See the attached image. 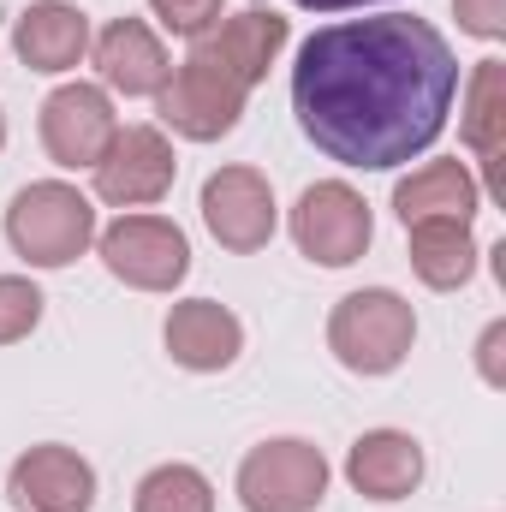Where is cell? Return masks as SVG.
Segmentation results:
<instances>
[{"mask_svg": "<svg viewBox=\"0 0 506 512\" xmlns=\"http://www.w3.org/2000/svg\"><path fill=\"white\" fill-rule=\"evenodd\" d=\"M459 60L429 18L381 12L316 30L292 66V108L304 137L346 167H399L423 155L453 108Z\"/></svg>", "mask_w": 506, "mask_h": 512, "instance_id": "1", "label": "cell"}, {"mask_svg": "<svg viewBox=\"0 0 506 512\" xmlns=\"http://www.w3.org/2000/svg\"><path fill=\"white\" fill-rule=\"evenodd\" d=\"M6 239L12 251L24 256L30 268H66L72 256L90 251L96 239V209L84 191L60 185V179H42V185H24L6 209Z\"/></svg>", "mask_w": 506, "mask_h": 512, "instance_id": "2", "label": "cell"}, {"mask_svg": "<svg viewBox=\"0 0 506 512\" xmlns=\"http://www.w3.org/2000/svg\"><path fill=\"white\" fill-rule=\"evenodd\" d=\"M411 340H417V316L387 286L340 298L334 316H328V352L352 376H387V370H399L405 352H411Z\"/></svg>", "mask_w": 506, "mask_h": 512, "instance_id": "3", "label": "cell"}, {"mask_svg": "<svg viewBox=\"0 0 506 512\" xmlns=\"http://www.w3.org/2000/svg\"><path fill=\"white\" fill-rule=\"evenodd\" d=\"M328 495V459L322 447L280 435L245 453L239 465V501L245 512H316Z\"/></svg>", "mask_w": 506, "mask_h": 512, "instance_id": "4", "label": "cell"}, {"mask_svg": "<svg viewBox=\"0 0 506 512\" xmlns=\"http://www.w3.org/2000/svg\"><path fill=\"white\" fill-rule=\"evenodd\" d=\"M292 239H298V251L310 256V262L346 268V262H358V256L370 251L376 221H370V203H364L346 179H322V185H310V191L298 197V209H292Z\"/></svg>", "mask_w": 506, "mask_h": 512, "instance_id": "5", "label": "cell"}, {"mask_svg": "<svg viewBox=\"0 0 506 512\" xmlns=\"http://www.w3.org/2000/svg\"><path fill=\"white\" fill-rule=\"evenodd\" d=\"M102 262L114 280H126L137 292H173L191 274V245L161 215H120L102 233Z\"/></svg>", "mask_w": 506, "mask_h": 512, "instance_id": "6", "label": "cell"}, {"mask_svg": "<svg viewBox=\"0 0 506 512\" xmlns=\"http://www.w3.org/2000/svg\"><path fill=\"white\" fill-rule=\"evenodd\" d=\"M245 96H251V90H239L227 72H215V66H203V60H185V66L167 72V84L155 90L161 120L179 131V137H191V143L227 137V131L245 120Z\"/></svg>", "mask_w": 506, "mask_h": 512, "instance_id": "7", "label": "cell"}, {"mask_svg": "<svg viewBox=\"0 0 506 512\" xmlns=\"http://www.w3.org/2000/svg\"><path fill=\"white\" fill-rule=\"evenodd\" d=\"M179 161H173V143L155 126H120L114 143L102 149L96 161V197L114 203V209H143V203H161L167 185H173Z\"/></svg>", "mask_w": 506, "mask_h": 512, "instance_id": "8", "label": "cell"}, {"mask_svg": "<svg viewBox=\"0 0 506 512\" xmlns=\"http://www.w3.org/2000/svg\"><path fill=\"white\" fill-rule=\"evenodd\" d=\"M203 221L227 251L251 256L274 239V191L256 167H221L203 179Z\"/></svg>", "mask_w": 506, "mask_h": 512, "instance_id": "9", "label": "cell"}, {"mask_svg": "<svg viewBox=\"0 0 506 512\" xmlns=\"http://www.w3.org/2000/svg\"><path fill=\"white\" fill-rule=\"evenodd\" d=\"M114 102L96 84H66L42 102V149L60 167H96L102 149L114 143Z\"/></svg>", "mask_w": 506, "mask_h": 512, "instance_id": "10", "label": "cell"}, {"mask_svg": "<svg viewBox=\"0 0 506 512\" xmlns=\"http://www.w3.org/2000/svg\"><path fill=\"white\" fill-rule=\"evenodd\" d=\"M6 501L18 512H90L96 471L72 447H30L6 477Z\"/></svg>", "mask_w": 506, "mask_h": 512, "instance_id": "11", "label": "cell"}, {"mask_svg": "<svg viewBox=\"0 0 506 512\" xmlns=\"http://www.w3.org/2000/svg\"><path fill=\"white\" fill-rule=\"evenodd\" d=\"M280 48H286V18L251 6V12L215 24L209 36H197V42H191V60H203V66L227 72L239 90H251V84L268 78V66L280 60Z\"/></svg>", "mask_w": 506, "mask_h": 512, "instance_id": "12", "label": "cell"}, {"mask_svg": "<svg viewBox=\"0 0 506 512\" xmlns=\"http://www.w3.org/2000/svg\"><path fill=\"white\" fill-rule=\"evenodd\" d=\"M167 352H173V364L179 370H227L239 352H245V328H239V316L227 310V304H215V298H185V304H173V316H167Z\"/></svg>", "mask_w": 506, "mask_h": 512, "instance_id": "13", "label": "cell"}, {"mask_svg": "<svg viewBox=\"0 0 506 512\" xmlns=\"http://www.w3.org/2000/svg\"><path fill=\"white\" fill-rule=\"evenodd\" d=\"M12 48L30 72H72L90 54V18L72 0H36L12 24Z\"/></svg>", "mask_w": 506, "mask_h": 512, "instance_id": "14", "label": "cell"}, {"mask_svg": "<svg viewBox=\"0 0 506 512\" xmlns=\"http://www.w3.org/2000/svg\"><path fill=\"white\" fill-rule=\"evenodd\" d=\"M483 203V185L471 179L465 161H423L417 173H405L393 185V215L405 227L417 221H471Z\"/></svg>", "mask_w": 506, "mask_h": 512, "instance_id": "15", "label": "cell"}, {"mask_svg": "<svg viewBox=\"0 0 506 512\" xmlns=\"http://www.w3.org/2000/svg\"><path fill=\"white\" fill-rule=\"evenodd\" d=\"M96 72H102V84L120 90V96H155V90L167 84L173 60H167V48L155 42V30H149L143 18H114V24L96 36Z\"/></svg>", "mask_w": 506, "mask_h": 512, "instance_id": "16", "label": "cell"}, {"mask_svg": "<svg viewBox=\"0 0 506 512\" xmlns=\"http://www.w3.org/2000/svg\"><path fill=\"white\" fill-rule=\"evenodd\" d=\"M346 477L364 501H405L423 483V447L405 429H370V435H358Z\"/></svg>", "mask_w": 506, "mask_h": 512, "instance_id": "17", "label": "cell"}, {"mask_svg": "<svg viewBox=\"0 0 506 512\" xmlns=\"http://www.w3.org/2000/svg\"><path fill=\"white\" fill-rule=\"evenodd\" d=\"M411 268L435 292H459L477 274V239L471 221H417L411 227Z\"/></svg>", "mask_w": 506, "mask_h": 512, "instance_id": "18", "label": "cell"}, {"mask_svg": "<svg viewBox=\"0 0 506 512\" xmlns=\"http://www.w3.org/2000/svg\"><path fill=\"white\" fill-rule=\"evenodd\" d=\"M501 126H506V72H501V60H477V72L465 84L459 131L477 149V161L489 167V191H501Z\"/></svg>", "mask_w": 506, "mask_h": 512, "instance_id": "19", "label": "cell"}, {"mask_svg": "<svg viewBox=\"0 0 506 512\" xmlns=\"http://www.w3.org/2000/svg\"><path fill=\"white\" fill-rule=\"evenodd\" d=\"M137 512H215V489L197 465H155L137 483Z\"/></svg>", "mask_w": 506, "mask_h": 512, "instance_id": "20", "label": "cell"}, {"mask_svg": "<svg viewBox=\"0 0 506 512\" xmlns=\"http://www.w3.org/2000/svg\"><path fill=\"white\" fill-rule=\"evenodd\" d=\"M36 322H42V292L18 274H0V346L24 340Z\"/></svg>", "mask_w": 506, "mask_h": 512, "instance_id": "21", "label": "cell"}, {"mask_svg": "<svg viewBox=\"0 0 506 512\" xmlns=\"http://www.w3.org/2000/svg\"><path fill=\"white\" fill-rule=\"evenodd\" d=\"M155 6V18L173 30V36H185V42H197V36H209L215 24H221V0H149Z\"/></svg>", "mask_w": 506, "mask_h": 512, "instance_id": "22", "label": "cell"}, {"mask_svg": "<svg viewBox=\"0 0 506 512\" xmlns=\"http://www.w3.org/2000/svg\"><path fill=\"white\" fill-rule=\"evenodd\" d=\"M453 12H459V24H465L471 36H483V42H495L506 30V0H453Z\"/></svg>", "mask_w": 506, "mask_h": 512, "instance_id": "23", "label": "cell"}, {"mask_svg": "<svg viewBox=\"0 0 506 512\" xmlns=\"http://www.w3.org/2000/svg\"><path fill=\"white\" fill-rule=\"evenodd\" d=\"M501 340H506V328L495 322V328L483 334V376H489V382H501Z\"/></svg>", "mask_w": 506, "mask_h": 512, "instance_id": "24", "label": "cell"}, {"mask_svg": "<svg viewBox=\"0 0 506 512\" xmlns=\"http://www.w3.org/2000/svg\"><path fill=\"white\" fill-rule=\"evenodd\" d=\"M304 12H346V6H370V0H292Z\"/></svg>", "mask_w": 506, "mask_h": 512, "instance_id": "25", "label": "cell"}, {"mask_svg": "<svg viewBox=\"0 0 506 512\" xmlns=\"http://www.w3.org/2000/svg\"><path fill=\"white\" fill-rule=\"evenodd\" d=\"M0 149H6V120H0Z\"/></svg>", "mask_w": 506, "mask_h": 512, "instance_id": "26", "label": "cell"}]
</instances>
